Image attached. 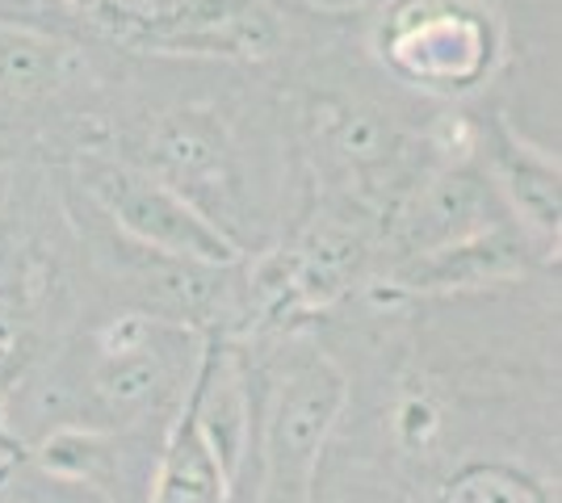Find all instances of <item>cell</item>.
Masks as SVG:
<instances>
[{"label": "cell", "mask_w": 562, "mask_h": 503, "mask_svg": "<svg viewBox=\"0 0 562 503\" xmlns=\"http://www.w3.org/2000/svg\"><path fill=\"white\" fill-rule=\"evenodd\" d=\"M211 335L89 289L85 307L0 390V449L30 454L55 432L168 436Z\"/></svg>", "instance_id": "2"}, {"label": "cell", "mask_w": 562, "mask_h": 503, "mask_svg": "<svg viewBox=\"0 0 562 503\" xmlns=\"http://www.w3.org/2000/svg\"><path fill=\"white\" fill-rule=\"evenodd\" d=\"M55 172L135 243H147L168 256H193V261H244L206 218H198L177 193L151 181L135 164H126L110 147L76 151L68 160H59Z\"/></svg>", "instance_id": "5"}, {"label": "cell", "mask_w": 562, "mask_h": 503, "mask_svg": "<svg viewBox=\"0 0 562 503\" xmlns=\"http://www.w3.org/2000/svg\"><path fill=\"white\" fill-rule=\"evenodd\" d=\"M248 382V436L227 495L315 503V479L345 411V369L306 323L235 335Z\"/></svg>", "instance_id": "3"}, {"label": "cell", "mask_w": 562, "mask_h": 503, "mask_svg": "<svg viewBox=\"0 0 562 503\" xmlns=\"http://www.w3.org/2000/svg\"><path fill=\"white\" fill-rule=\"evenodd\" d=\"M559 470L516 461V457H474L458 466L441 491L437 503H554L559 491Z\"/></svg>", "instance_id": "8"}, {"label": "cell", "mask_w": 562, "mask_h": 503, "mask_svg": "<svg viewBox=\"0 0 562 503\" xmlns=\"http://www.w3.org/2000/svg\"><path fill=\"white\" fill-rule=\"evenodd\" d=\"M361 43L382 72L437 105L483 89L499 59L495 18L453 0H407L386 18H361Z\"/></svg>", "instance_id": "4"}, {"label": "cell", "mask_w": 562, "mask_h": 503, "mask_svg": "<svg viewBox=\"0 0 562 503\" xmlns=\"http://www.w3.org/2000/svg\"><path fill=\"white\" fill-rule=\"evenodd\" d=\"M479 160L516 231L559 264V160L525 144L504 114L479 118Z\"/></svg>", "instance_id": "6"}, {"label": "cell", "mask_w": 562, "mask_h": 503, "mask_svg": "<svg viewBox=\"0 0 562 503\" xmlns=\"http://www.w3.org/2000/svg\"><path fill=\"white\" fill-rule=\"evenodd\" d=\"M4 461H9V454H4V449H0V466H4Z\"/></svg>", "instance_id": "10"}, {"label": "cell", "mask_w": 562, "mask_h": 503, "mask_svg": "<svg viewBox=\"0 0 562 503\" xmlns=\"http://www.w3.org/2000/svg\"><path fill=\"white\" fill-rule=\"evenodd\" d=\"M105 147L177 193L239 256L265 252L299 210V176L269 68L122 50Z\"/></svg>", "instance_id": "1"}, {"label": "cell", "mask_w": 562, "mask_h": 503, "mask_svg": "<svg viewBox=\"0 0 562 503\" xmlns=\"http://www.w3.org/2000/svg\"><path fill=\"white\" fill-rule=\"evenodd\" d=\"M227 495V479L206 436L198 428L189 399L177 424L168 432L165 454L156 466V482H151V503H223Z\"/></svg>", "instance_id": "7"}, {"label": "cell", "mask_w": 562, "mask_h": 503, "mask_svg": "<svg viewBox=\"0 0 562 503\" xmlns=\"http://www.w3.org/2000/svg\"><path fill=\"white\" fill-rule=\"evenodd\" d=\"M18 164H22V160H0V215H4V202H9V190H13Z\"/></svg>", "instance_id": "9"}]
</instances>
